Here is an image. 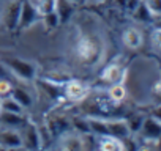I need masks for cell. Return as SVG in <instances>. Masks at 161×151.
<instances>
[{
    "instance_id": "cell-1",
    "label": "cell",
    "mask_w": 161,
    "mask_h": 151,
    "mask_svg": "<svg viewBox=\"0 0 161 151\" xmlns=\"http://www.w3.org/2000/svg\"><path fill=\"white\" fill-rule=\"evenodd\" d=\"M73 52H74V57L77 58V61L84 63L86 66L97 65L101 60L103 52H104L103 39L93 33H80L76 38Z\"/></svg>"
},
{
    "instance_id": "cell-2",
    "label": "cell",
    "mask_w": 161,
    "mask_h": 151,
    "mask_svg": "<svg viewBox=\"0 0 161 151\" xmlns=\"http://www.w3.org/2000/svg\"><path fill=\"white\" fill-rule=\"evenodd\" d=\"M5 66L21 81L30 82V81H33L36 77V65L33 61L25 60V58L10 57V58L5 60Z\"/></svg>"
},
{
    "instance_id": "cell-3",
    "label": "cell",
    "mask_w": 161,
    "mask_h": 151,
    "mask_svg": "<svg viewBox=\"0 0 161 151\" xmlns=\"http://www.w3.org/2000/svg\"><path fill=\"white\" fill-rule=\"evenodd\" d=\"M22 137V149H41L43 148V138H41V129L30 120H25L22 128L19 129Z\"/></svg>"
},
{
    "instance_id": "cell-4",
    "label": "cell",
    "mask_w": 161,
    "mask_h": 151,
    "mask_svg": "<svg viewBox=\"0 0 161 151\" xmlns=\"http://www.w3.org/2000/svg\"><path fill=\"white\" fill-rule=\"evenodd\" d=\"M89 95L90 87L79 79H71L63 87V96L71 102H84L89 98Z\"/></svg>"
},
{
    "instance_id": "cell-5",
    "label": "cell",
    "mask_w": 161,
    "mask_h": 151,
    "mask_svg": "<svg viewBox=\"0 0 161 151\" xmlns=\"http://www.w3.org/2000/svg\"><path fill=\"white\" fill-rule=\"evenodd\" d=\"M119 106H120V104L114 102V101L109 98V95H108V93H104V95L95 96V98L92 99V104H90V107H92L93 110H92L90 113H87V115L109 117V115H114V113L117 112Z\"/></svg>"
},
{
    "instance_id": "cell-6",
    "label": "cell",
    "mask_w": 161,
    "mask_h": 151,
    "mask_svg": "<svg viewBox=\"0 0 161 151\" xmlns=\"http://www.w3.org/2000/svg\"><path fill=\"white\" fill-rule=\"evenodd\" d=\"M21 3H22V0H10L2 11V25L10 32L16 30L19 25Z\"/></svg>"
},
{
    "instance_id": "cell-7",
    "label": "cell",
    "mask_w": 161,
    "mask_h": 151,
    "mask_svg": "<svg viewBox=\"0 0 161 151\" xmlns=\"http://www.w3.org/2000/svg\"><path fill=\"white\" fill-rule=\"evenodd\" d=\"M57 148L58 149H68V151H80L84 149V142H82V132L79 131H73V129H68L65 132H62L58 137H57Z\"/></svg>"
},
{
    "instance_id": "cell-8",
    "label": "cell",
    "mask_w": 161,
    "mask_h": 151,
    "mask_svg": "<svg viewBox=\"0 0 161 151\" xmlns=\"http://www.w3.org/2000/svg\"><path fill=\"white\" fill-rule=\"evenodd\" d=\"M38 21H41V14L38 8L30 2V0H22L21 3V14H19V25L18 29L27 30L32 25H35Z\"/></svg>"
},
{
    "instance_id": "cell-9",
    "label": "cell",
    "mask_w": 161,
    "mask_h": 151,
    "mask_svg": "<svg viewBox=\"0 0 161 151\" xmlns=\"http://www.w3.org/2000/svg\"><path fill=\"white\" fill-rule=\"evenodd\" d=\"M137 134L141 135L142 142H159L161 140V123L156 118L147 115L144 117Z\"/></svg>"
},
{
    "instance_id": "cell-10",
    "label": "cell",
    "mask_w": 161,
    "mask_h": 151,
    "mask_svg": "<svg viewBox=\"0 0 161 151\" xmlns=\"http://www.w3.org/2000/svg\"><path fill=\"white\" fill-rule=\"evenodd\" d=\"M0 148L3 149H22V137L19 129L0 126Z\"/></svg>"
},
{
    "instance_id": "cell-11",
    "label": "cell",
    "mask_w": 161,
    "mask_h": 151,
    "mask_svg": "<svg viewBox=\"0 0 161 151\" xmlns=\"http://www.w3.org/2000/svg\"><path fill=\"white\" fill-rule=\"evenodd\" d=\"M106 134L115 135L120 138H128L131 135L128 121L125 118H106Z\"/></svg>"
},
{
    "instance_id": "cell-12",
    "label": "cell",
    "mask_w": 161,
    "mask_h": 151,
    "mask_svg": "<svg viewBox=\"0 0 161 151\" xmlns=\"http://www.w3.org/2000/svg\"><path fill=\"white\" fill-rule=\"evenodd\" d=\"M125 77V69L120 63L117 61H112L109 63L103 71H101V81L112 85V84H117V82H122Z\"/></svg>"
},
{
    "instance_id": "cell-13",
    "label": "cell",
    "mask_w": 161,
    "mask_h": 151,
    "mask_svg": "<svg viewBox=\"0 0 161 151\" xmlns=\"http://www.w3.org/2000/svg\"><path fill=\"white\" fill-rule=\"evenodd\" d=\"M98 149L101 151H123L126 149L125 140L115 135H98Z\"/></svg>"
},
{
    "instance_id": "cell-14",
    "label": "cell",
    "mask_w": 161,
    "mask_h": 151,
    "mask_svg": "<svg viewBox=\"0 0 161 151\" xmlns=\"http://www.w3.org/2000/svg\"><path fill=\"white\" fill-rule=\"evenodd\" d=\"M122 41H123V44H125L128 49L136 50V49H139V47L142 46L144 36H142V33H141L139 29H136V27H128V29H125L123 33H122Z\"/></svg>"
},
{
    "instance_id": "cell-15",
    "label": "cell",
    "mask_w": 161,
    "mask_h": 151,
    "mask_svg": "<svg viewBox=\"0 0 161 151\" xmlns=\"http://www.w3.org/2000/svg\"><path fill=\"white\" fill-rule=\"evenodd\" d=\"M68 129H71V124H69V121H68L65 117L55 115V117H52V118L47 120V131H49V134H52L55 138H57L62 132H65V131H68Z\"/></svg>"
},
{
    "instance_id": "cell-16",
    "label": "cell",
    "mask_w": 161,
    "mask_h": 151,
    "mask_svg": "<svg viewBox=\"0 0 161 151\" xmlns=\"http://www.w3.org/2000/svg\"><path fill=\"white\" fill-rule=\"evenodd\" d=\"M74 10H76V5L68 2V0H55V13L58 14L60 24L68 22L73 18Z\"/></svg>"
},
{
    "instance_id": "cell-17",
    "label": "cell",
    "mask_w": 161,
    "mask_h": 151,
    "mask_svg": "<svg viewBox=\"0 0 161 151\" xmlns=\"http://www.w3.org/2000/svg\"><path fill=\"white\" fill-rule=\"evenodd\" d=\"M24 123H25V118L22 117V113H13V112L0 110V126H8V128L21 129Z\"/></svg>"
},
{
    "instance_id": "cell-18",
    "label": "cell",
    "mask_w": 161,
    "mask_h": 151,
    "mask_svg": "<svg viewBox=\"0 0 161 151\" xmlns=\"http://www.w3.org/2000/svg\"><path fill=\"white\" fill-rule=\"evenodd\" d=\"M10 96H11L13 99H16L24 109H29V107H32V104H33V98H32V95H30L27 90L21 88V87H13Z\"/></svg>"
},
{
    "instance_id": "cell-19",
    "label": "cell",
    "mask_w": 161,
    "mask_h": 151,
    "mask_svg": "<svg viewBox=\"0 0 161 151\" xmlns=\"http://www.w3.org/2000/svg\"><path fill=\"white\" fill-rule=\"evenodd\" d=\"M106 93H108L109 98H111L114 102H117V104H122V102L126 99V88H125V85H123L122 82L112 84V85L108 88Z\"/></svg>"
},
{
    "instance_id": "cell-20",
    "label": "cell",
    "mask_w": 161,
    "mask_h": 151,
    "mask_svg": "<svg viewBox=\"0 0 161 151\" xmlns=\"http://www.w3.org/2000/svg\"><path fill=\"white\" fill-rule=\"evenodd\" d=\"M0 110H5V112H13V113H24V107L13 99L11 96H5L0 99Z\"/></svg>"
},
{
    "instance_id": "cell-21",
    "label": "cell",
    "mask_w": 161,
    "mask_h": 151,
    "mask_svg": "<svg viewBox=\"0 0 161 151\" xmlns=\"http://www.w3.org/2000/svg\"><path fill=\"white\" fill-rule=\"evenodd\" d=\"M133 18L136 21H139V22H152L153 21V16H152V13L148 11V8L145 7L144 2H139V5L134 8Z\"/></svg>"
},
{
    "instance_id": "cell-22",
    "label": "cell",
    "mask_w": 161,
    "mask_h": 151,
    "mask_svg": "<svg viewBox=\"0 0 161 151\" xmlns=\"http://www.w3.org/2000/svg\"><path fill=\"white\" fill-rule=\"evenodd\" d=\"M41 22H43V25L47 30H54V29H57L60 25V19H58V14L55 13V10L47 13V14H43L41 16Z\"/></svg>"
},
{
    "instance_id": "cell-23",
    "label": "cell",
    "mask_w": 161,
    "mask_h": 151,
    "mask_svg": "<svg viewBox=\"0 0 161 151\" xmlns=\"http://www.w3.org/2000/svg\"><path fill=\"white\" fill-rule=\"evenodd\" d=\"M142 120H144V115H131L130 118H126V121H128V128H130L131 135L139 132L141 124H142Z\"/></svg>"
},
{
    "instance_id": "cell-24",
    "label": "cell",
    "mask_w": 161,
    "mask_h": 151,
    "mask_svg": "<svg viewBox=\"0 0 161 151\" xmlns=\"http://www.w3.org/2000/svg\"><path fill=\"white\" fill-rule=\"evenodd\" d=\"M144 3L148 8V11L152 13L153 18L161 14V0H144Z\"/></svg>"
},
{
    "instance_id": "cell-25",
    "label": "cell",
    "mask_w": 161,
    "mask_h": 151,
    "mask_svg": "<svg viewBox=\"0 0 161 151\" xmlns=\"http://www.w3.org/2000/svg\"><path fill=\"white\" fill-rule=\"evenodd\" d=\"M11 90H13V85H11V82L8 79H0V98L10 96Z\"/></svg>"
},
{
    "instance_id": "cell-26",
    "label": "cell",
    "mask_w": 161,
    "mask_h": 151,
    "mask_svg": "<svg viewBox=\"0 0 161 151\" xmlns=\"http://www.w3.org/2000/svg\"><path fill=\"white\" fill-rule=\"evenodd\" d=\"M152 41H153L155 46L161 47V29L153 27V30H152Z\"/></svg>"
},
{
    "instance_id": "cell-27",
    "label": "cell",
    "mask_w": 161,
    "mask_h": 151,
    "mask_svg": "<svg viewBox=\"0 0 161 151\" xmlns=\"http://www.w3.org/2000/svg\"><path fill=\"white\" fill-rule=\"evenodd\" d=\"M150 117H153V118H156L159 123H161V102H158V104H155L152 109H150V113H148Z\"/></svg>"
},
{
    "instance_id": "cell-28",
    "label": "cell",
    "mask_w": 161,
    "mask_h": 151,
    "mask_svg": "<svg viewBox=\"0 0 161 151\" xmlns=\"http://www.w3.org/2000/svg\"><path fill=\"white\" fill-rule=\"evenodd\" d=\"M153 95H155L156 101L161 102V81H158V82L153 85Z\"/></svg>"
},
{
    "instance_id": "cell-29",
    "label": "cell",
    "mask_w": 161,
    "mask_h": 151,
    "mask_svg": "<svg viewBox=\"0 0 161 151\" xmlns=\"http://www.w3.org/2000/svg\"><path fill=\"white\" fill-rule=\"evenodd\" d=\"M152 24H153V27H156V29H161V14L155 16V18H153V21H152Z\"/></svg>"
},
{
    "instance_id": "cell-30",
    "label": "cell",
    "mask_w": 161,
    "mask_h": 151,
    "mask_svg": "<svg viewBox=\"0 0 161 151\" xmlns=\"http://www.w3.org/2000/svg\"><path fill=\"white\" fill-rule=\"evenodd\" d=\"M68 2H71L74 5H79V3H84V0H68Z\"/></svg>"
},
{
    "instance_id": "cell-31",
    "label": "cell",
    "mask_w": 161,
    "mask_h": 151,
    "mask_svg": "<svg viewBox=\"0 0 161 151\" xmlns=\"http://www.w3.org/2000/svg\"><path fill=\"white\" fill-rule=\"evenodd\" d=\"M84 2H89V3H97V2H100V0H84Z\"/></svg>"
}]
</instances>
